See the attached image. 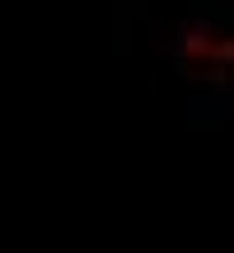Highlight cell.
Wrapping results in <instances>:
<instances>
[{
    "label": "cell",
    "instance_id": "cell-1",
    "mask_svg": "<svg viewBox=\"0 0 234 253\" xmlns=\"http://www.w3.org/2000/svg\"><path fill=\"white\" fill-rule=\"evenodd\" d=\"M230 56H234V38L220 19H188L173 47L178 75L192 84H225L230 75Z\"/></svg>",
    "mask_w": 234,
    "mask_h": 253
}]
</instances>
